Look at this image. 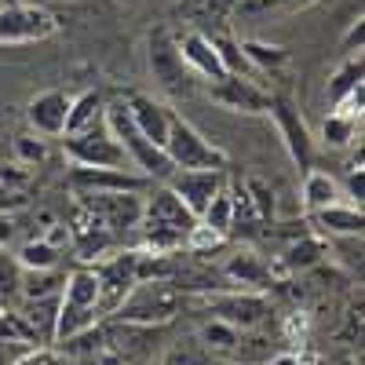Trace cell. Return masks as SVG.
I'll return each instance as SVG.
<instances>
[{"label": "cell", "mask_w": 365, "mask_h": 365, "mask_svg": "<svg viewBox=\"0 0 365 365\" xmlns=\"http://www.w3.org/2000/svg\"><path fill=\"white\" fill-rule=\"evenodd\" d=\"M182 307H187V292H179L172 282H135L110 318L158 329V325H168Z\"/></svg>", "instance_id": "cell-1"}, {"label": "cell", "mask_w": 365, "mask_h": 365, "mask_svg": "<svg viewBox=\"0 0 365 365\" xmlns=\"http://www.w3.org/2000/svg\"><path fill=\"white\" fill-rule=\"evenodd\" d=\"M99 322V282L91 267H77L66 274L63 296H58V314H55V336L51 344L73 336V332L88 329Z\"/></svg>", "instance_id": "cell-2"}, {"label": "cell", "mask_w": 365, "mask_h": 365, "mask_svg": "<svg viewBox=\"0 0 365 365\" xmlns=\"http://www.w3.org/2000/svg\"><path fill=\"white\" fill-rule=\"evenodd\" d=\"M103 120H106V128L113 132V139L125 146V154H128V161L146 175V179H168L175 168H172V161L165 158V150L161 146H154L143 132H139V125L132 120V110H128V103L120 99V103H110L106 110H103Z\"/></svg>", "instance_id": "cell-3"}, {"label": "cell", "mask_w": 365, "mask_h": 365, "mask_svg": "<svg viewBox=\"0 0 365 365\" xmlns=\"http://www.w3.org/2000/svg\"><path fill=\"white\" fill-rule=\"evenodd\" d=\"M165 158L172 161V168H227V154L220 146H212L194 125H187L182 117L172 113L168 125V139H165Z\"/></svg>", "instance_id": "cell-4"}, {"label": "cell", "mask_w": 365, "mask_h": 365, "mask_svg": "<svg viewBox=\"0 0 365 365\" xmlns=\"http://www.w3.org/2000/svg\"><path fill=\"white\" fill-rule=\"evenodd\" d=\"M66 154L73 158V165H88V168H125L135 172V165L128 161L125 146L113 139V132L106 128V120L91 125L84 132L66 135Z\"/></svg>", "instance_id": "cell-5"}, {"label": "cell", "mask_w": 365, "mask_h": 365, "mask_svg": "<svg viewBox=\"0 0 365 365\" xmlns=\"http://www.w3.org/2000/svg\"><path fill=\"white\" fill-rule=\"evenodd\" d=\"M194 303H201L205 311H212V318H220V322H227L241 332L259 329L270 318V303L256 292H241V289H234V292H227V289L223 292H205Z\"/></svg>", "instance_id": "cell-6"}, {"label": "cell", "mask_w": 365, "mask_h": 365, "mask_svg": "<svg viewBox=\"0 0 365 365\" xmlns=\"http://www.w3.org/2000/svg\"><path fill=\"white\" fill-rule=\"evenodd\" d=\"M91 270H96V282H99V318H106L120 307V299L135 285V249L99 256L91 263Z\"/></svg>", "instance_id": "cell-7"}, {"label": "cell", "mask_w": 365, "mask_h": 365, "mask_svg": "<svg viewBox=\"0 0 365 365\" xmlns=\"http://www.w3.org/2000/svg\"><path fill=\"white\" fill-rule=\"evenodd\" d=\"M150 73H154V81L165 91H172V96H182V91H190V84H194V73H190L187 63H182V55L175 48V37L168 34V29L150 34Z\"/></svg>", "instance_id": "cell-8"}, {"label": "cell", "mask_w": 365, "mask_h": 365, "mask_svg": "<svg viewBox=\"0 0 365 365\" xmlns=\"http://www.w3.org/2000/svg\"><path fill=\"white\" fill-rule=\"evenodd\" d=\"M96 216L117 234V230H135L143 220V194L139 190H113V194H77Z\"/></svg>", "instance_id": "cell-9"}, {"label": "cell", "mask_w": 365, "mask_h": 365, "mask_svg": "<svg viewBox=\"0 0 365 365\" xmlns=\"http://www.w3.org/2000/svg\"><path fill=\"white\" fill-rule=\"evenodd\" d=\"M70 241L84 263H96L99 256H106V249L113 245V230L91 212L81 197L73 205V220H70Z\"/></svg>", "instance_id": "cell-10"}, {"label": "cell", "mask_w": 365, "mask_h": 365, "mask_svg": "<svg viewBox=\"0 0 365 365\" xmlns=\"http://www.w3.org/2000/svg\"><path fill=\"white\" fill-rule=\"evenodd\" d=\"M220 187H223V175L216 168H175L168 175V190L187 205L197 220H201V212L208 208V201L216 197Z\"/></svg>", "instance_id": "cell-11"}, {"label": "cell", "mask_w": 365, "mask_h": 365, "mask_svg": "<svg viewBox=\"0 0 365 365\" xmlns=\"http://www.w3.org/2000/svg\"><path fill=\"white\" fill-rule=\"evenodd\" d=\"M70 187L73 194H113V190H146V175L125 172V168H88L73 165L70 172Z\"/></svg>", "instance_id": "cell-12"}, {"label": "cell", "mask_w": 365, "mask_h": 365, "mask_svg": "<svg viewBox=\"0 0 365 365\" xmlns=\"http://www.w3.org/2000/svg\"><path fill=\"white\" fill-rule=\"evenodd\" d=\"M55 34V19L44 11V8H26V4H15L8 11H0V41H41Z\"/></svg>", "instance_id": "cell-13"}, {"label": "cell", "mask_w": 365, "mask_h": 365, "mask_svg": "<svg viewBox=\"0 0 365 365\" xmlns=\"http://www.w3.org/2000/svg\"><path fill=\"white\" fill-rule=\"evenodd\" d=\"M267 110L274 113V120H278V132L285 135V146H289L292 161H299V168H311V161H314V143H311V132H307V125H303L299 110H296L292 103H285V99L270 103Z\"/></svg>", "instance_id": "cell-14"}, {"label": "cell", "mask_w": 365, "mask_h": 365, "mask_svg": "<svg viewBox=\"0 0 365 365\" xmlns=\"http://www.w3.org/2000/svg\"><path fill=\"white\" fill-rule=\"evenodd\" d=\"M175 48L182 55V63L190 66V73H201V77H212V81L227 77V66L220 63L216 48H212V37H205V34H182V37H175Z\"/></svg>", "instance_id": "cell-15"}, {"label": "cell", "mask_w": 365, "mask_h": 365, "mask_svg": "<svg viewBox=\"0 0 365 365\" xmlns=\"http://www.w3.org/2000/svg\"><path fill=\"white\" fill-rule=\"evenodd\" d=\"M66 113H70V96L63 91H44L26 106V117L41 135H63L66 128Z\"/></svg>", "instance_id": "cell-16"}, {"label": "cell", "mask_w": 365, "mask_h": 365, "mask_svg": "<svg viewBox=\"0 0 365 365\" xmlns=\"http://www.w3.org/2000/svg\"><path fill=\"white\" fill-rule=\"evenodd\" d=\"M212 99L230 106V110H267L270 106V96H263V91L252 84V81H241L237 73H227L223 81H216V88H212Z\"/></svg>", "instance_id": "cell-17"}, {"label": "cell", "mask_w": 365, "mask_h": 365, "mask_svg": "<svg viewBox=\"0 0 365 365\" xmlns=\"http://www.w3.org/2000/svg\"><path fill=\"white\" fill-rule=\"evenodd\" d=\"M223 278L230 285H241V289H270L274 278H270V263L256 252H234L223 267Z\"/></svg>", "instance_id": "cell-18"}, {"label": "cell", "mask_w": 365, "mask_h": 365, "mask_svg": "<svg viewBox=\"0 0 365 365\" xmlns=\"http://www.w3.org/2000/svg\"><path fill=\"white\" fill-rule=\"evenodd\" d=\"M128 110H132V120L139 125V132H143L150 143H154V146H161V150H165L168 125H172V113H168V106L154 103L150 96H132V99H128Z\"/></svg>", "instance_id": "cell-19"}, {"label": "cell", "mask_w": 365, "mask_h": 365, "mask_svg": "<svg viewBox=\"0 0 365 365\" xmlns=\"http://www.w3.org/2000/svg\"><path fill=\"white\" fill-rule=\"evenodd\" d=\"M314 223L322 234H332V237H361V208L358 205H340V201H332L325 208L314 212Z\"/></svg>", "instance_id": "cell-20"}, {"label": "cell", "mask_w": 365, "mask_h": 365, "mask_svg": "<svg viewBox=\"0 0 365 365\" xmlns=\"http://www.w3.org/2000/svg\"><path fill=\"white\" fill-rule=\"evenodd\" d=\"M325 256H329V245H325L322 234H299V241H292V245H289L278 259H282V267H285L289 274H296V270H314V267H322Z\"/></svg>", "instance_id": "cell-21"}, {"label": "cell", "mask_w": 365, "mask_h": 365, "mask_svg": "<svg viewBox=\"0 0 365 365\" xmlns=\"http://www.w3.org/2000/svg\"><path fill=\"white\" fill-rule=\"evenodd\" d=\"M66 285V274L58 267H44V270H22L19 282V296L22 299H58Z\"/></svg>", "instance_id": "cell-22"}, {"label": "cell", "mask_w": 365, "mask_h": 365, "mask_svg": "<svg viewBox=\"0 0 365 365\" xmlns=\"http://www.w3.org/2000/svg\"><path fill=\"white\" fill-rule=\"evenodd\" d=\"M103 110H106V103H103L99 91H84V96L70 99V113H66L63 135H73V132H84V128H91V125H99Z\"/></svg>", "instance_id": "cell-23"}, {"label": "cell", "mask_w": 365, "mask_h": 365, "mask_svg": "<svg viewBox=\"0 0 365 365\" xmlns=\"http://www.w3.org/2000/svg\"><path fill=\"white\" fill-rule=\"evenodd\" d=\"M332 201H340V182L332 179L329 172L311 168L307 179H303V205H307L311 212H318V208H325Z\"/></svg>", "instance_id": "cell-24"}, {"label": "cell", "mask_w": 365, "mask_h": 365, "mask_svg": "<svg viewBox=\"0 0 365 365\" xmlns=\"http://www.w3.org/2000/svg\"><path fill=\"white\" fill-rule=\"evenodd\" d=\"M201 344H205V351L216 358V354H234L237 347H241V329H234V325H227V322H220V318H212L205 329H201V336H197Z\"/></svg>", "instance_id": "cell-25"}, {"label": "cell", "mask_w": 365, "mask_h": 365, "mask_svg": "<svg viewBox=\"0 0 365 365\" xmlns=\"http://www.w3.org/2000/svg\"><path fill=\"white\" fill-rule=\"evenodd\" d=\"M201 220H205V227H212V230H220L223 237L234 230V194L230 190H216V197L208 201V208L201 212Z\"/></svg>", "instance_id": "cell-26"}, {"label": "cell", "mask_w": 365, "mask_h": 365, "mask_svg": "<svg viewBox=\"0 0 365 365\" xmlns=\"http://www.w3.org/2000/svg\"><path fill=\"white\" fill-rule=\"evenodd\" d=\"M19 256V263H22V270H44V267H58V249L51 245V241H44V237H37V241H26V245L15 252Z\"/></svg>", "instance_id": "cell-27"}, {"label": "cell", "mask_w": 365, "mask_h": 365, "mask_svg": "<svg viewBox=\"0 0 365 365\" xmlns=\"http://www.w3.org/2000/svg\"><path fill=\"white\" fill-rule=\"evenodd\" d=\"M182 11L197 26H220L230 15V0H182Z\"/></svg>", "instance_id": "cell-28"}, {"label": "cell", "mask_w": 365, "mask_h": 365, "mask_svg": "<svg viewBox=\"0 0 365 365\" xmlns=\"http://www.w3.org/2000/svg\"><path fill=\"white\" fill-rule=\"evenodd\" d=\"M19 282H22V263L19 256L8 249V245H0V303H8L19 296Z\"/></svg>", "instance_id": "cell-29"}, {"label": "cell", "mask_w": 365, "mask_h": 365, "mask_svg": "<svg viewBox=\"0 0 365 365\" xmlns=\"http://www.w3.org/2000/svg\"><path fill=\"white\" fill-rule=\"evenodd\" d=\"M361 84V58H351V63L332 77V84H329V99H332V106H336L347 91H354Z\"/></svg>", "instance_id": "cell-30"}, {"label": "cell", "mask_w": 365, "mask_h": 365, "mask_svg": "<svg viewBox=\"0 0 365 365\" xmlns=\"http://www.w3.org/2000/svg\"><path fill=\"white\" fill-rule=\"evenodd\" d=\"M322 135L329 146H347L354 139V117H344V113H329L325 125H322Z\"/></svg>", "instance_id": "cell-31"}, {"label": "cell", "mask_w": 365, "mask_h": 365, "mask_svg": "<svg viewBox=\"0 0 365 365\" xmlns=\"http://www.w3.org/2000/svg\"><path fill=\"white\" fill-rule=\"evenodd\" d=\"M15 365H77L70 354H63L58 347H48V344H37L34 351H26Z\"/></svg>", "instance_id": "cell-32"}, {"label": "cell", "mask_w": 365, "mask_h": 365, "mask_svg": "<svg viewBox=\"0 0 365 365\" xmlns=\"http://www.w3.org/2000/svg\"><path fill=\"white\" fill-rule=\"evenodd\" d=\"M212 48H216V55H220V63L227 66V73H241V70H249V58H245V51H241L234 41L216 37V41H212Z\"/></svg>", "instance_id": "cell-33"}, {"label": "cell", "mask_w": 365, "mask_h": 365, "mask_svg": "<svg viewBox=\"0 0 365 365\" xmlns=\"http://www.w3.org/2000/svg\"><path fill=\"white\" fill-rule=\"evenodd\" d=\"M220 241H223L220 230H212V227H205V223H194V227L187 230V237H182V245H187L190 252H208V249H216Z\"/></svg>", "instance_id": "cell-34"}, {"label": "cell", "mask_w": 365, "mask_h": 365, "mask_svg": "<svg viewBox=\"0 0 365 365\" xmlns=\"http://www.w3.org/2000/svg\"><path fill=\"white\" fill-rule=\"evenodd\" d=\"M241 51H245V58H249V63H256V66H282L285 58H289L285 48H267V44H256V41L241 44Z\"/></svg>", "instance_id": "cell-35"}, {"label": "cell", "mask_w": 365, "mask_h": 365, "mask_svg": "<svg viewBox=\"0 0 365 365\" xmlns=\"http://www.w3.org/2000/svg\"><path fill=\"white\" fill-rule=\"evenodd\" d=\"M245 190H249V201H252V208H256V220H270V216H274V194L263 187L259 179H249Z\"/></svg>", "instance_id": "cell-36"}, {"label": "cell", "mask_w": 365, "mask_h": 365, "mask_svg": "<svg viewBox=\"0 0 365 365\" xmlns=\"http://www.w3.org/2000/svg\"><path fill=\"white\" fill-rule=\"evenodd\" d=\"M37 344H26V340H0V365H15L26 351H34Z\"/></svg>", "instance_id": "cell-37"}, {"label": "cell", "mask_w": 365, "mask_h": 365, "mask_svg": "<svg viewBox=\"0 0 365 365\" xmlns=\"http://www.w3.org/2000/svg\"><path fill=\"white\" fill-rule=\"evenodd\" d=\"M303 336H307V318H303V314H292L289 325H285V340L296 347V344H303Z\"/></svg>", "instance_id": "cell-38"}, {"label": "cell", "mask_w": 365, "mask_h": 365, "mask_svg": "<svg viewBox=\"0 0 365 365\" xmlns=\"http://www.w3.org/2000/svg\"><path fill=\"white\" fill-rule=\"evenodd\" d=\"M19 154L26 158V161H44V143L37 139H19Z\"/></svg>", "instance_id": "cell-39"}, {"label": "cell", "mask_w": 365, "mask_h": 365, "mask_svg": "<svg viewBox=\"0 0 365 365\" xmlns=\"http://www.w3.org/2000/svg\"><path fill=\"white\" fill-rule=\"evenodd\" d=\"M347 194H351L354 205L361 208V165H354V168L347 172Z\"/></svg>", "instance_id": "cell-40"}, {"label": "cell", "mask_w": 365, "mask_h": 365, "mask_svg": "<svg viewBox=\"0 0 365 365\" xmlns=\"http://www.w3.org/2000/svg\"><path fill=\"white\" fill-rule=\"evenodd\" d=\"M267 365H303V358H299L296 351H285V354H274Z\"/></svg>", "instance_id": "cell-41"}, {"label": "cell", "mask_w": 365, "mask_h": 365, "mask_svg": "<svg viewBox=\"0 0 365 365\" xmlns=\"http://www.w3.org/2000/svg\"><path fill=\"white\" fill-rule=\"evenodd\" d=\"M11 237H15V223H11V216H0V245H8Z\"/></svg>", "instance_id": "cell-42"}, {"label": "cell", "mask_w": 365, "mask_h": 365, "mask_svg": "<svg viewBox=\"0 0 365 365\" xmlns=\"http://www.w3.org/2000/svg\"><path fill=\"white\" fill-rule=\"evenodd\" d=\"M208 365H212V361H208ZM227 365H249V361H227Z\"/></svg>", "instance_id": "cell-43"}, {"label": "cell", "mask_w": 365, "mask_h": 365, "mask_svg": "<svg viewBox=\"0 0 365 365\" xmlns=\"http://www.w3.org/2000/svg\"><path fill=\"white\" fill-rule=\"evenodd\" d=\"M0 307H4V303H0Z\"/></svg>", "instance_id": "cell-44"}]
</instances>
